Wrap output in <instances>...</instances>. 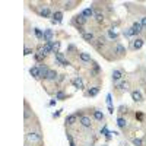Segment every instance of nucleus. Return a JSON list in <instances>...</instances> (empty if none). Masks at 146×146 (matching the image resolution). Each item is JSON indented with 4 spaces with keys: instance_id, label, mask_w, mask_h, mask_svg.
Here are the masks:
<instances>
[{
    "instance_id": "nucleus-46",
    "label": "nucleus",
    "mask_w": 146,
    "mask_h": 146,
    "mask_svg": "<svg viewBox=\"0 0 146 146\" xmlns=\"http://www.w3.org/2000/svg\"><path fill=\"white\" fill-rule=\"evenodd\" d=\"M140 23H142V27H143V29H146V16H143V18H142Z\"/></svg>"
},
{
    "instance_id": "nucleus-34",
    "label": "nucleus",
    "mask_w": 146,
    "mask_h": 146,
    "mask_svg": "<svg viewBox=\"0 0 146 146\" xmlns=\"http://www.w3.org/2000/svg\"><path fill=\"white\" fill-rule=\"evenodd\" d=\"M31 117H32V111L29 110V105H28V102H25V121H28Z\"/></svg>"
},
{
    "instance_id": "nucleus-21",
    "label": "nucleus",
    "mask_w": 146,
    "mask_h": 146,
    "mask_svg": "<svg viewBox=\"0 0 146 146\" xmlns=\"http://www.w3.org/2000/svg\"><path fill=\"white\" fill-rule=\"evenodd\" d=\"M82 15L86 18V19H91V18L95 16V10H94V7H86V9L82 10Z\"/></svg>"
},
{
    "instance_id": "nucleus-20",
    "label": "nucleus",
    "mask_w": 146,
    "mask_h": 146,
    "mask_svg": "<svg viewBox=\"0 0 146 146\" xmlns=\"http://www.w3.org/2000/svg\"><path fill=\"white\" fill-rule=\"evenodd\" d=\"M38 67H40V72H41V80H47V75H48V72H50L48 66L41 63V64H38Z\"/></svg>"
},
{
    "instance_id": "nucleus-33",
    "label": "nucleus",
    "mask_w": 146,
    "mask_h": 146,
    "mask_svg": "<svg viewBox=\"0 0 146 146\" xmlns=\"http://www.w3.org/2000/svg\"><path fill=\"white\" fill-rule=\"evenodd\" d=\"M44 51H45V54L53 53V41L51 42H44Z\"/></svg>"
},
{
    "instance_id": "nucleus-27",
    "label": "nucleus",
    "mask_w": 146,
    "mask_h": 146,
    "mask_svg": "<svg viewBox=\"0 0 146 146\" xmlns=\"http://www.w3.org/2000/svg\"><path fill=\"white\" fill-rule=\"evenodd\" d=\"M92 115H94V118H95L96 121H104V120H105L102 111H100V110H94V111H92Z\"/></svg>"
},
{
    "instance_id": "nucleus-44",
    "label": "nucleus",
    "mask_w": 146,
    "mask_h": 146,
    "mask_svg": "<svg viewBox=\"0 0 146 146\" xmlns=\"http://www.w3.org/2000/svg\"><path fill=\"white\" fill-rule=\"evenodd\" d=\"M64 79H66V75H58V78H57V80H56V82H57V83H60V82H63Z\"/></svg>"
},
{
    "instance_id": "nucleus-39",
    "label": "nucleus",
    "mask_w": 146,
    "mask_h": 146,
    "mask_svg": "<svg viewBox=\"0 0 146 146\" xmlns=\"http://www.w3.org/2000/svg\"><path fill=\"white\" fill-rule=\"evenodd\" d=\"M131 142H133V145H135V146H143V140L139 139V137H135Z\"/></svg>"
},
{
    "instance_id": "nucleus-26",
    "label": "nucleus",
    "mask_w": 146,
    "mask_h": 146,
    "mask_svg": "<svg viewBox=\"0 0 146 146\" xmlns=\"http://www.w3.org/2000/svg\"><path fill=\"white\" fill-rule=\"evenodd\" d=\"M95 21H96V23H104V21H105V15L102 13V12H100V10H95Z\"/></svg>"
},
{
    "instance_id": "nucleus-14",
    "label": "nucleus",
    "mask_w": 146,
    "mask_h": 146,
    "mask_svg": "<svg viewBox=\"0 0 146 146\" xmlns=\"http://www.w3.org/2000/svg\"><path fill=\"white\" fill-rule=\"evenodd\" d=\"M78 120H79V117H78V114L75 113V114L67 115L66 120H64V123H66V126H73V124H76V123H78Z\"/></svg>"
},
{
    "instance_id": "nucleus-24",
    "label": "nucleus",
    "mask_w": 146,
    "mask_h": 146,
    "mask_svg": "<svg viewBox=\"0 0 146 146\" xmlns=\"http://www.w3.org/2000/svg\"><path fill=\"white\" fill-rule=\"evenodd\" d=\"M79 60L80 62H83V63H91L92 62V57H91V54L89 53H79Z\"/></svg>"
},
{
    "instance_id": "nucleus-2",
    "label": "nucleus",
    "mask_w": 146,
    "mask_h": 146,
    "mask_svg": "<svg viewBox=\"0 0 146 146\" xmlns=\"http://www.w3.org/2000/svg\"><path fill=\"white\" fill-rule=\"evenodd\" d=\"M88 22V19L86 18H85L83 15H82V12H80V13L79 15H76V16H73V19H72V25L73 27H75V28H78V27H83L85 25V23H86Z\"/></svg>"
},
{
    "instance_id": "nucleus-42",
    "label": "nucleus",
    "mask_w": 146,
    "mask_h": 146,
    "mask_svg": "<svg viewBox=\"0 0 146 146\" xmlns=\"http://www.w3.org/2000/svg\"><path fill=\"white\" fill-rule=\"evenodd\" d=\"M107 104H108V107H113V95L111 94H107Z\"/></svg>"
},
{
    "instance_id": "nucleus-48",
    "label": "nucleus",
    "mask_w": 146,
    "mask_h": 146,
    "mask_svg": "<svg viewBox=\"0 0 146 146\" xmlns=\"http://www.w3.org/2000/svg\"><path fill=\"white\" fill-rule=\"evenodd\" d=\"M56 102H57V100H51V101H50V105H51V107H54V105H56Z\"/></svg>"
},
{
    "instance_id": "nucleus-29",
    "label": "nucleus",
    "mask_w": 146,
    "mask_h": 146,
    "mask_svg": "<svg viewBox=\"0 0 146 146\" xmlns=\"http://www.w3.org/2000/svg\"><path fill=\"white\" fill-rule=\"evenodd\" d=\"M57 78H58L57 72H56V70H53V69H50V72H48V75H47V80H50V82H56V80H57Z\"/></svg>"
},
{
    "instance_id": "nucleus-15",
    "label": "nucleus",
    "mask_w": 146,
    "mask_h": 146,
    "mask_svg": "<svg viewBox=\"0 0 146 146\" xmlns=\"http://www.w3.org/2000/svg\"><path fill=\"white\" fill-rule=\"evenodd\" d=\"M131 100L135 101V102H143V95H142V92L140 91H137V89H135V91H131Z\"/></svg>"
},
{
    "instance_id": "nucleus-9",
    "label": "nucleus",
    "mask_w": 146,
    "mask_h": 146,
    "mask_svg": "<svg viewBox=\"0 0 146 146\" xmlns=\"http://www.w3.org/2000/svg\"><path fill=\"white\" fill-rule=\"evenodd\" d=\"M72 85L75 86L76 89H85V83H83V79L80 76H76L72 79Z\"/></svg>"
},
{
    "instance_id": "nucleus-3",
    "label": "nucleus",
    "mask_w": 146,
    "mask_h": 146,
    "mask_svg": "<svg viewBox=\"0 0 146 146\" xmlns=\"http://www.w3.org/2000/svg\"><path fill=\"white\" fill-rule=\"evenodd\" d=\"M54 57H56V62H57V64H60V66H63V67H66V66H69L70 64V62L66 58V56H64V53H56L54 54Z\"/></svg>"
},
{
    "instance_id": "nucleus-45",
    "label": "nucleus",
    "mask_w": 146,
    "mask_h": 146,
    "mask_svg": "<svg viewBox=\"0 0 146 146\" xmlns=\"http://www.w3.org/2000/svg\"><path fill=\"white\" fill-rule=\"evenodd\" d=\"M143 113H136V120H139V121H142L143 120Z\"/></svg>"
},
{
    "instance_id": "nucleus-25",
    "label": "nucleus",
    "mask_w": 146,
    "mask_h": 146,
    "mask_svg": "<svg viewBox=\"0 0 146 146\" xmlns=\"http://www.w3.org/2000/svg\"><path fill=\"white\" fill-rule=\"evenodd\" d=\"M70 95H67L64 91H62V89H58L57 92H56V100L57 101H64V100H67Z\"/></svg>"
},
{
    "instance_id": "nucleus-10",
    "label": "nucleus",
    "mask_w": 146,
    "mask_h": 146,
    "mask_svg": "<svg viewBox=\"0 0 146 146\" xmlns=\"http://www.w3.org/2000/svg\"><path fill=\"white\" fill-rule=\"evenodd\" d=\"M53 38H54V31L51 28H45L44 29V41L45 42H51V41H54Z\"/></svg>"
},
{
    "instance_id": "nucleus-23",
    "label": "nucleus",
    "mask_w": 146,
    "mask_h": 146,
    "mask_svg": "<svg viewBox=\"0 0 146 146\" xmlns=\"http://www.w3.org/2000/svg\"><path fill=\"white\" fill-rule=\"evenodd\" d=\"M47 56H48V54H45V53H36V51L34 53V58H35V62H36V63H40V64H41V63H44V60L47 58Z\"/></svg>"
},
{
    "instance_id": "nucleus-40",
    "label": "nucleus",
    "mask_w": 146,
    "mask_h": 146,
    "mask_svg": "<svg viewBox=\"0 0 146 146\" xmlns=\"http://www.w3.org/2000/svg\"><path fill=\"white\" fill-rule=\"evenodd\" d=\"M127 111H129V107H126V105H120L118 107V113L120 114H124V113L127 114Z\"/></svg>"
},
{
    "instance_id": "nucleus-8",
    "label": "nucleus",
    "mask_w": 146,
    "mask_h": 146,
    "mask_svg": "<svg viewBox=\"0 0 146 146\" xmlns=\"http://www.w3.org/2000/svg\"><path fill=\"white\" fill-rule=\"evenodd\" d=\"M131 29H133V35H135L136 38H137V36H140V35L143 34V31H145L140 22H133V25H131Z\"/></svg>"
},
{
    "instance_id": "nucleus-43",
    "label": "nucleus",
    "mask_w": 146,
    "mask_h": 146,
    "mask_svg": "<svg viewBox=\"0 0 146 146\" xmlns=\"http://www.w3.org/2000/svg\"><path fill=\"white\" fill-rule=\"evenodd\" d=\"M62 111H63V110H57L56 113H53V118H58L60 114H62Z\"/></svg>"
},
{
    "instance_id": "nucleus-35",
    "label": "nucleus",
    "mask_w": 146,
    "mask_h": 146,
    "mask_svg": "<svg viewBox=\"0 0 146 146\" xmlns=\"http://www.w3.org/2000/svg\"><path fill=\"white\" fill-rule=\"evenodd\" d=\"M60 47H62V42L60 41H53V54L60 53Z\"/></svg>"
},
{
    "instance_id": "nucleus-32",
    "label": "nucleus",
    "mask_w": 146,
    "mask_h": 146,
    "mask_svg": "<svg viewBox=\"0 0 146 146\" xmlns=\"http://www.w3.org/2000/svg\"><path fill=\"white\" fill-rule=\"evenodd\" d=\"M34 34H35V36H36V38H38L40 41L44 40V31H42V29H40V28H34Z\"/></svg>"
},
{
    "instance_id": "nucleus-38",
    "label": "nucleus",
    "mask_w": 146,
    "mask_h": 146,
    "mask_svg": "<svg viewBox=\"0 0 146 146\" xmlns=\"http://www.w3.org/2000/svg\"><path fill=\"white\" fill-rule=\"evenodd\" d=\"M66 53H69V54H75V53H78V48H76V45L69 44V45H67V51H66Z\"/></svg>"
},
{
    "instance_id": "nucleus-47",
    "label": "nucleus",
    "mask_w": 146,
    "mask_h": 146,
    "mask_svg": "<svg viewBox=\"0 0 146 146\" xmlns=\"http://www.w3.org/2000/svg\"><path fill=\"white\" fill-rule=\"evenodd\" d=\"M108 113L113 114V113H114V107H108Z\"/></svg>"
},
{
    "instance_id": "nucleus-7",
    "label": "nucleus",
    "mask_w": 146,
    "mask_h": 146,
    "mask_svg": "<svg viewBox=\"0 0 146 146\" xmlns=\"http://www.w3.org/2000/svg\"><path fill=\"white\" fill-rule=\"evenodd\" d=\"M113 53H115L118 58L120 57H124L126 56V48H124V45H121L120 42H115V45L113 48Z\"/></svg>"
},
{
    "instance_id": "nucleus-6",
    "label": "nucleus",
    "mask_w": 146,
    "mask_h": 146,
    "mask_svg": "<svg viewBox=\"0 0 146 146\" xmlns=\"http://www.w3.org/2000/svg\"><path fill=\"white\" fill-rule=\"evenodd\" d=\"M36 13H38L41 18H53V12L48 6H41L40 10H36Z\"/></svg>"
},
{
    "instance_id": "nucleus-18",
    "label": "nucleus",
    "mask_w": 146,
    "mask_h": 146,
    "mask_svg": "<svg viewBox=\"0 0 146 146\" xmlns=\"http://www.w3.org/2000/svg\"><path fill=\"white\" fill-rule=\"evenodd\" d=\"M101 73V67H100V64L96 63V62H94L92 60V69H91V76L92 78H96Z\"/></svg>"
},
{
    "instance_id": "nucleus-11",
    "label": "nucleus",
    "mask_w": 146,
    "mask_h": 146,
    "mask_svg": "<svg viewBox=\"0 0 146 146\" xmlns=\"http://www.w3.org/2000/svg\"><path fill=\"white\" fill-rule=\"evenodd\" d=\"M29 75L34 79H36V80H41V72H40V67L38 66H32L29 69Z\"/></svg>"
},
{
    "instance_id": "nucleus-22",
    "label": "nucleus",
    "mask_w": 146,
    "mask_h": 146,
    "mask_svg": "<svg viewBox=\"0 0 146 146\" xmlns=\"http://www.w3.org/2000/svg\"><path fill=\"white\" fill-rule=\"evenodd\" d=\"M98 94H100V86H98V85H96V86H91L86 92H85L86 96H96Z\"/></svg>"
},
{
    "instance_id": "nucleus-49",
    "label": "nucleus",
    "mask_w": 146,
    "mask_h": 146,
    "mask_svg": "<svg viewBox=\"0 0 146 146\" xmlns=\"http://www.w3.org/2000/svg\"><path fill=\"white\" fill-rule=\"evenodd\" d=\"M102 146H108V145H102Z\"/></svg>"
},
{
    "instance_id": "nucleus-19",
    "label": "nucleus",
    "mask_w": 146,
    "mask_h": 146,
    "mask_svg": "<svg viewBox=\"0 0 146 146\" xmlns=\"http://www.w3.org/2000/svg\"><path fill=\"white\" fill-rule=\"evenodd\" d=\"M123 75H124V72L121 70V69H114L113 70V82H118L123 79Z\"/></svg>"
},
{
    "instance_id": "nucleus-36",
    "label": "nucleus",
    "mask_w": 146,
    "mask_h": 146,
    "mask_svg": "<svg viewBox=\"0 0 146 146\" xmlns=\"http://www.w3.org/2000/svg\"><path fill=\"white\" fill-rule=\"evenodd\" d=\"M123 36H126V38H131V36H135V35H133V29L131 28H126L123 31Z\"/></svg>"
},
{
    "instance_id": "nucleus-31",
    "label": "nucleus",
    "mask_w": 146,
    "mask_h": 146,
    "mask_svg": "<svg viewBox=\"0 0 146 146\" xmlns=\"http://www.w3.org/2000/svg\"><path fill=\"white\" fill-rule=\"evenodd\" d=\"M108 36L111 40H114V41H118V32L114 29V28H110L108 29Z\"/></svg>"
},
{
    "instance_id": "nucleus-17",
    "label": "nucleus",
    "mask_w": 146,
    "mask_h": 146,
    "mask_svg": "<svg viewBox=\"0 0 146 146\" xmlns=\"http://www.w3.org/2000/svg\"><path fill=\"white\" fill-rule=\"evenodd\" d=\"M82 38L86 41L88 44H92L94 45V42L96 41V38H95V34L94 32H85L83 35H82Z\"/></svg>"
},
{
    "instance_id": "nucleus-4",
    "label": "nucleus",
    "mask_w": 146,
    "mask_h": 146,
    "mask_svg": "<svg viewBox=\"0 0 146 146\" xmlns=\"http://www.w3.org/2000/svg\"><path fill=\"white\" fill-rule=\"evenodd\" d=\"M79 124H80L82 127H85V129H91V126H92V118H91L89 115L82 114V115H79Z\"/></svg>"
},
{
    "instance_id": "nucleus-16",
    "label": "nucleus",
    "mask_w": 146,
    "mask_h": 146,
    "mask_svg": "<svg viewBox=\"0 0 146 146\" xmlns=\"http://www.w3.org/2000/svg\"><path fill=\"white\" fill-rule=\"evenodd\" d=\"M114 88L118 89V91H127L129 89V83L126 80H118V82H114Z\"/></svg>"
},
{
    "instance_id": "nucleus-1",
    "label": "nucleus",
    "mask_w": 146,
    "mask_h": 146,
    "mask_svg": "<svg viewBox=\"0 0 146 146\" xmlns=\"http://www.w3.org/2000/svg\"><path fill=\"white\" fill-rule=\"evenodd\" d=\"M25 139H27V143H42V135H41V131L40 130H36V131H28L27 135H25Z\"/></svg>"
},
{
    "instance_id": "nucleus-41",
    "label": "nucleus",
    "mask_w": 146,
    "mask_h": 146,
    "mask_svg": "<svg viewBox=\"0 0 146 146\" xmlns=\"http://www.w3.org/2000/svg\"><path fill=\"white\" fill-rule=\"evenodd\" d=\"M32 53H35V51H34V48L25 47V50H23V56H29V54H32Z\"/></svg>"
},
{
    "instance_id": "nucleus-37",
    "label": "nucleus",
    "mask_w": 146,
    "mask_h": 146,
    "mask_svg": "<svg viewBox=\"0 0 146 146\" xmlns=\"http://www.w3.org/2000/svg\"><path fill=\"white\" fill-rule=\"evenodd\" d=\"M66 137H67V140H69V146H76V142H75V139H73V136H72V133H66Z\"/></svg>"
},
{
    "instance_id": "nucleus-5",
    "label": "nucleus",
    "mask_w": 146,
    "mask_h": 146,
    "mask_svg": "<svg viewBox=\"0 0 146 146\" xmlns=\"http://www.w3.org/2000/svg\"><path fill=\"white\" fill-rule=\"evenodd\" d=\"M145 45V40L142 38V36H137V38H135V40H133L131 41V44H130V48H131V50H140V48Z\"/></svg>"
},
{
    "instance_id": "nucleus-28",
    "label": "nucleus",
    "mask_w": 146,
    "mask_h": 146,
    "mask_svg": "<svg viewBox=\"0 0 146 146\" xmlns=\"http://www.w3.org/2000/svg\"><path fill=\"white\" fill-rule=\"evenodd\" d=\"M53 19H54L57 23H62V22H63V12H60V10L53 12Z\"/></svg>"
},
{
    "instance_id": "nucleus-30",
    "label": "nucleus",
    "mask_w": 146,
    "mask_h": 146,
    "mask_svg": "<svg viewBox=\"0 0 146 146\" xmlns=\"http://www.w3.org/2000/svg\"><path fill=\"white\" fill-rule=\"evenodd\" d=\"M117 126H118L121 130H126V127H127V120H126L124 117H118V118H117Z\"/></svg>"
},
{
    "instance_id": "nucleus-12",
    "label": "nucleus",
    "mask_w": 146,
    "mask_h": 146,
    "mask_svg": "<svg viewBox=\"0 0 146 146\" xmlns=\"http://www.w3.org/2000/svg\"><path fill=\"white\" fill-rule=\"evenodd\" d=\"M78 5H79L78 0H67V2H63V10H72Z\"/></svg>"
},
{
    "instance_id": "nucleus-13",
    "label": "nucleus",
    "mask_w": 146,
    "mask_h": 146,
    "mask_svg": "<svg viewBox=\"0 0 146 146\" xmlns=\"http://www.w3.org/2000/svg\"><path fill=\"white\" fill-rule=\"evenodd\" d=\"M105 45V36H100V38H96V41L94 42V47H95V50H98V51H102V48Z\"/></svg>"
}]
</instances>
